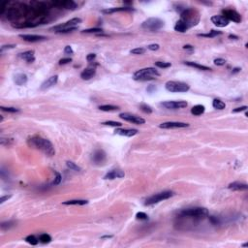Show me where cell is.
Here are the masks:
<instances>
[{"instance_id": "1", "label": "cell", "mask_w": 248, "mask_h": 248, "mask_svg": "<svg viewBox=\"0 0 248 248\" xmlns=\"http://www.w3.org/2000/svg\"><path fill=\"white\" fill-rule=\"evenodd\" d=\"M27 143L30 147H34L48 156H53L55 153L54 146L51 142L43 137H40V136H32L31 138L27 140Z\"/></svg>"}, {"instance_id": "2", "label": "cell", "mask_w": 248, "mask_h": 248, "mask_svg": "<svg viewBox=\"0 0 248 248\" xmlns=\"http://www.w3.org/2000/svg\"><path fill=\"white\" fill-rule=\"evenodd\" d=\"M180 21H182L185 25L191 28L192 26L197 25L200 22V14L195 9H184L180 13Z\"/></svg>"}, {"instance_id": "3", "label": "cell", "mask_w": 248, "mask_h": 248, "mask_svg": "<svg viewBox=\"0 0 248 248\" xmlns=\"http://www.w3.org/2000/svg\"><path fill=\"white\" fill-rule=\"evenodd\" d=\"M160 76V73L152 67L143 68L137 72H135L133 75V79L135 81L140 82H146V81H152Z\"/></svg>"}, {"instance_id": "4", "label": "cell", "mask_w": 248, "mask_h": 248, "mask_svg": "<svg viewBox=\"0 0 248 248\" xmlns=\"http://www.w3.org/2000/svg\"><path fill=\"white\" fill-rule=\"evenodd\" d=\"M82 22V19L79 18H74L66 22H63L62 25H58L53 26L51 30L57 33H69V32L77 30V25Z\"/></svg>"}, {"instance_id": "5", "label": "cell", "mask_w": 248, "mask_h": 248, "mask_svg": "<svg viewBox=\"0 0 248 248\" xmlns=\"http://www.w3.org/2000/svg\"><path fill=\"white\" fill-rule=\"evenodd\" d=\"M179 214L182 217L203 219L209 215V210L205 209V207H191V209H186L181 210Z\"/></svg>"}, {"instance_id": "6", "label": "cell", "mask_w": 248, "mask_h": 248, "mask_svg": "<svg viewBox=\"0 0 248 248\" xmlns=\"http://www.w3.org/2000/svg\"><path fill=\"white\" fill-rule=\"evenodd\" d=\"M165 87L168 91L174 93H182L187 92L190 89V86L187 83L183 82H177V81H169L166 82Z\"/></svg>"}, {"instance_id": "7", "label": "cell", "mask_w": 248, "mask_h": 248, "mask_svg": "<svg viewBox=\"0 0 248 248\" xmlns=\"http://www.w3.org/2000/svg\"><path fill=\"white\" fill-rule=\"evenodd\" d=\"M173 196H174L173 191H163V192H160V193H156L146 200L145 205L146 206H152V205H155V203H158L162 201L170 199L171 197H173Z\"/></svg>"}, {"instance_id": "8", "label": "cell", "mask_w": 248, "mask_h": 248, "mask_svg": "<svg viewBox=\"0 0 248 248\" xmlns=\"http://www.w3.org/2000/svg\"><path fill=\"white\" fill-rule=\"evenodd\" d=\"M163 26H164V22L158 18H149L142 23V27L143 29L151 32L158 31Z\"/></svg>"}, {"instance_id": "9", "label": "cell", "mask_w": 248, "mask_h": 248, "mask_svg": "<svg viewBox=\"0 0 248 248\" xmlns=\"http://www.w3.org/2000/svg\"><path fill=\"white\" fill-rule=\"evenodd\" d=\"M53 7L58 8V9H65V10H75L78 8L77 3L72 1V0H60V1H53L50 3Z\"/></svg>"}, {"instance_id": "10", "label": "cell", "mask_w": 248, "mask_h": 248, "mask_svg": "<svg viewBox=\"0 0 248 248\" xmlns=\"http://www.w3.org/2000/svg\"><path fill=\"white\" fill-rule=\"evenodd\" d=\"M119 117H120L121 119H123V120H125V121L134 123V124H138V125H142V124L146 123L145 118L140 117H138V115L132 114H129V113H122V114H119Z\"/></svg>"}, {"instance_id": "11", "label": "cell", "mask_w": 248, "mask_h": 248, "mask_svg": "<svg viewBox=\"0 0 248 248\" xmlns=\"http://www.w3.org/2000/svg\"><path fill=\"white\" fill-rule=\"evenodd\" d=\"M222 13H223V15H222L223 17L226 18L229 22L232 21L234 22H237V23L241 22V14H238L237 11L232 10V9H225L222 11Z\"/></svg>"}, {"instance_id": "12", "label": "cell", "mask_w": 248, "mask_h": 248, "mask_svg": "<svg viewBox=\"0 0 248 248\" xmlns=\"http://www.w3.org/2000/svg\"><path fill=\"white\" fill-rule=\"evenodd\" d=\"M186 101H167L161 103V106L168 110H177V109H183L187 107Z\"/></svg>"}, {"instance_id": "13", "label": "cell", "mask_w": 248, "mask_h": 248, "mask_svg": "<svg viewBox=\"0 0 248 248\" xmlns=\"http://www.w3.org/2000/svg\"><path fill=\"white\" fill-rule=\"evenodd\" d=\"M189 126V124L185 122H177V121H168L163 122L159 125L162 129H174V128H186Z\"/></svg>"}, {"instance_id": "14", "label": "cell", "mask_w": 248, "mask_h": 248, "mask_svg": "<svg viewBox=\"0 0 248 248\" xmlns=\"http://www.w3.org/2000/svg\"><path fill=\"white\" fill-rule=\"evenodd\" d=\"M106 153L102 149H96L92 154V161L96 165H101L106 161Z\"/></svg>"}, {"instance_id": "15", "label": "cell", "mask_w": 248, "mask_h": 248, "mask_svg": "<svg viewBox=\"0 0 248 248\" xmlns=\"http://www.w3.org/2000/svg\"><path fill=\"white\" fill-rule=\"evenodd\" d=\"M19 37L26 42L35 43V42H41L46 40L47 37L42 35H34V34H19Z\"/></svg>"}, {"instance_id": "16", "label": "cell", "mask_w": 248, "mask_h": 248, "mask_svg": "<svg viewBox=\"0 0 248 248\" xmlns=\"http://www.w3.org/2000/svg\"><path fill=\"white\" fill-rule=\"evenodd\" d=\"M211 22L212 23H214V25H216L217 27H225L229 25V21L224 18L222 15H216L211 17Z\"/></svg>"}, {"instance_id": "17", "label": "cell", "mask_w": 248, "mask_h": 248, "mask_svg": "<svg viewBox=\"0 0 248 248\" xmlns=\"http://www.w3.org/2000/svg\"><path fill=\"white\" fill-rule=\"evenodd\" d=\"M57 81H58V76H57V75L51 76L50 78H49L48 79H46V81L42 83V85H41V87H40V88H41L42 90H46V89H48V88H50V87L53 86L54 85H56Z\"/></svg>"}, {"instance_id": "18", "label": "cell", "mask_w": 248, "mask_h": 248, "mask_svg": "<svg viewBox=\"0 0 248 248\" xmlns=\"http://www.w3.org/2000/svg\"><path fill=\"white\" fill-rule=\"evenodd\" d=\"M228 188L231 190H234V191H246L248 189V185L246 183H243V182L235 181V182L230 183Z\"/></svg>"}, {"instance_id": "19", "label": "cell", "mask_w": 248, "mask_h": 248, "mask_svg": "<svg viewBox=\"0 0 248 248\" xmlns=\"http://www.w3.org/2000/svg\"><path fill=\"white\" fill-rule=\"evenodd\" d=\"M96 74V70L93 67H88L86 69L83 70L81 73V78L85 81H88V79H92Z\"/></svg>"}, {"instance_id": "20", "label": "cell", "mask_w": 248, "mask_h": 248, "mask_svg": "<svg viewBox=\"0 0 248 248\" xmlns=\"http://www.w3.org/2000/svg\"><path fill=\"white\" fill-rule=\"evenodd\" d=\"M124 175H125V174H124V172H122L121 170H113L104 177V179L121 178V177H124Z\"/></svg>"}, {"instance_id": "21", "label": "cell", "mask_w": 248, "mask_h": 248, "mask_svg": "<svg viewBox=\"0 0 248 248\" xmlns=\"http://www.w3.org/2000/svg\"><path fill=\"white\" fill-rule=\"evenodd\" d=\"M115 134L120 135V136H125V137H133V136L138 134L137 129H115Z\"/></svg>"}, {"instance_id": "22", "label": "cell", "mask_w": 248, "mask_h": 248, "mask_svg": "<svg viewBox=\"0 0 248 248\" xmlns=\"http://www.w3.org/2000/svg\"><path fill=\"white\" fill-rule=\"evenodd\" d=\"M134 11L132 7H117V8H109V9H105L102 12L104 14H113L117 13V12H131Z\"/></svg>"}, {"instance_id": "23", "label": "cell", "mask_w": 248, "mask_h": 248, "mask_svg": "<svg viewBox=\"0 0 248 248\" xmlns=\"http://www.w3.org/2000/svg\"><path fill=\"white\" fill-rule=\"evenodd\" d=\"M19 56L25 59L26 62L28 63H32L35 61V56H34V50H27L25 51V53H22L19 54Z\"/></svg>"}, {"instance_id": "24", "label": "cell", "mask_w": 248, "mask_h": 248, "mask_svg": "<svg viewBox=\"0 0 248 248\" xmlns=\"http://www.w3.org/2000/svg\"><path fill=\"white\" fill-rule=\"evenodd\" d=\"M14 81L16 82V85H23L27 82V76L25 74H17L15 76Z\"/></svg>"}, {"instance_id": "25", "label": "cell", "mask_w": 248, "mask_h": 248, "mask_svg": "<svg viewBox=\"0 0 248 248\" xmlns=\"http://www.w3.org/2000/svg\"><path fill=\"white\" fill-rule=\"evenodd\" d=\"M65 206H85L88 203V201L86 200H71V201H66L62 203Z\"/></svg>"}, {"instance_id": "26", "label": "cell", "mask_w": 248, "mask_h": 248, "mask_svg": "<svg viewBox=\"0 0 248 248\" xmlns=\"http://www.w3.org/2000/svg\"><path fill=\"white\" fill-rule=\"evenodd\" d=\"M185 65L189 66V67H193V68H196V69H199V70H202V71H209L211 70L209 67L207 66H205V65H201V64H199L197 62H191V61H186L184 62Z\"/></svg>"}, {"instance_id": "27", "label": "cell", "mask_w": 248, "mask_h": 248, "mask_svg": "<svg viewBox=\"0 0 248 248\" xmlns=\"http://www.w3.org/2000/svg\"><path fill=\"white\" fill-rule=\"evenodd\" d=\"M188 29H189V27H188L182 21H180V19L177 21L174 25V30L177 32H180V33H184V32H186Z\"/></svg>"}, {"instance_id": "28", "label": "cell", "mask_w": 248, "mask_h": 248, "mask_svg": "<svg viewBox=\"0 0 248 248\" xmlns=\"http://www.w3.org/2000/svg\"><path fill=\"white\" fill-rule=\"evenodd\" d=\"M205 110H206L205 106L196 105L191 109V114H194V115H197L198 117V115H201V114H203V113H205Z\"/></svg>"}, {"instance_id": "29", "label": "cell", "mask_w": 248, "mask_h": 248, "mask_svg": "<svg viewBox=\"0 0 248 248\" xmlns=\"http://www.w3.org/2000/svg\"><path fill=\"white\" fill-rule=\"evenodd\" d=\"M212 107L216 110H224L226 108L225 103L219 99H214L212 102Z\"/></svg>"}, {"instance_id": "30", "label": "cell", "mask_w": 248, "mask_h": 248, "mask_svg": "<svg viewBox=\"0 0 248 248\" xmlns=\"http://www.w3.org/2000/svg\"><path fill=\"white\" fill-rule=\"evenodd\" d=\"M99 110H101L103 111H113L119 110V108L117 106H114V105H103L99 107Z\"/></svg>"}, {"instance_id": "31", "label": "cell", "mask_w": 248, "mask_h": 248, "mask_svg": "<svg viewBox=\"0 0 248 248\" xmlns=\"http://www.w3.org/2000/svg\"><path fill=\"white\" fill-rule=\"evenodd\" d=\"M222 32L221 31H216V30H211L209 33H202L199 34L200 37H206V38H213L217 35H221Z\"/></svg>"}, {"instance_id": "32", "label": "cell", "mask_w": 248, "mask_h": 248, "mask_svg": "<svg viewBox=\"0 0 248 248\" xmlns=\"http://www.w3.org/2000/svg\"><path fill=\"white\" fill-rule=\"evenodd\" d=\"M25 241L27 243H29V244H31V245H37L38 242H39V238H37L33 235H28V237L25 238Z\"/></svg>"}, {"instance_id": "33", "label": "cell", "mask_w": 248, "mask_h": 248, "mask_svg": "<svg viewBox=\"0 0 248 248\" xmlns=\"http://www.w3.org/2000/svg\"><path fill=\"white\" fill-rule=\"evenodd\" d=\"M39 241L42 243H49L51 241V237L48 234H42L39 235Z\"/></svg>"}, {"instance_id": "34", "label": "cell", "mask_w": 248, "mask_h": 248, "mask_svg": "<svg viewBox=\"0 0 248 248\" xmlns=\"http://www.w3.org/2000/svg\"><path fill=\"white\" fill-rule=\"evenodd\" d=\"M66 165H67L68 168H69V169L73 170V171H76V172H81L82 171L81 167H79L78 165H76L75 163L71 162V161H67L66 162Z\"/></svg>"}, {"instance_id": "35", "label": "cell", "mask_w": 248, "mask_h": 248, "mask_svg": "<svg viewBox=\"0 0 248 248\" xmlns=\"http://www.w3.org/2000/svg\"><path fill=\"white\" fill-rule=\"evenodd\" d=\"M140 109H141L143 113H146V114H151L152 113V109H151V107L149 106V105H146V104H141V105H140Z\"/></svg>"}, {"instance_id": "36", "label": "cell", "mask_w": 248, "mask_h": 248, "mask_svg": "<svg viewBox=\"0 0 248 248\" xmlns=\"http://www.w3.org/2000/svg\"><path fill=\"white\" fill-rule=\"evenodd\" d=\"M14 225H15V222L14 221H7V222H3L2 224H1V229L2 230H9L10 228H12V227H14Z\"/></svg>"}, {"instance_id": "37", "label": "cell", "mask_w": 248, "mask_h": 248, "mask_svg": "<svg viewBox=\"0 0 248 248\" xmlns=\"http://www.w3.org/2000/svg\"><path fill=\"white\" fill-rule=\"evenodd\" d=\"M0 109L4 111H7V113H19V109H16V108H13V107H0Z\"/></svg>"}, {"instance_id": "38", "label": "cell", "mask_w": 248, "mask_h": 248, "mask_svg": "<svg viewBox=\"0 0 248 248\" xmlns=\"http://www.w3.org/2000/svg\"><path fill=\"white\" fill-rule=\"evenodd\" d=\"M103 125H107V126H113V127H120L122 124L120 122L117 121H105L102 122Z\"/></svg>"}, {"instance_id": "39", "label": "cell", "mask_w": 248, "mask_h": 248, "mask_svg": "<svg viewBox=\"0 0 248 248\" xmlns=\"http://www.w3.org/2000/svg\"><path fill=\"white\" fill-rule=\"evenodd\" d=\"M155 66L165 69V68L171 67V63H169V62H163V61H157V62H155Z\"/></svg>"}, {"instance_id": "40", "label": "cell", "mask_w": 248, "mask_h": 248, "mask_svg": "<svg viewBox=\"0 0 248 248\" xmlns=\"http://www.w3.org/2000/svg\"><path fill=\"white\" fill-rule=\"evenodd\" d=\"M146 53V50L143 49V48H136V49L132 50L130 51L131 54H143Z\"/></svg>"}, {"instance_id": "41", "label": "cell", "mask_w": 248, "mask_h": 248, "mask_svg": "<svg viewBox=\"0 0 248 248\" xmlns=\"http://www.w3.org/2000/svg\"><path fill=\"white\" fill-rule=\"evenodd\" d=\"M101 28H90V29H85L83 30V33H102Z\"/></svg>"}, {"instance_id": "42", "label": "cell", "mask_w": 248, "mask_h": 248, "mask_svg": "<svg viewBox=\"0 0 248 248\" xmlns=\"http://www.w3.org/2000/svg\"><path fill=\"white\" fill-rule=\"evenodd\" d=\"M0 142H1L2 146H10L12 143H13V140L12 139H5V138H1L0 139Z\"/></svg>"}, {"instance_id": "43", "label": "cell", "mask_w": 248, "mask_h": 248, "mask_svg": "<svg viewBox=\"0 0 248 248\" xmlns=\"http://www.w3.org/2000/svg\"><path fill=\"white\" fill-rule=\"evenodd\" d=\"M136 217H137V219H140V220H147V218H149L146 213L142 212V211H140V212L136 214Z\"/></svg>"}, {"instance_id": "44", "label": "cell", "mask_w": 248, "mask_h": 248, "mask_svg": "<svg viewBox=\"0 0 248 248\" xmlns=\"http://www.w3.org/2000/svg\"><path fill=\"white\" fill-rule=\"evenodd\" d=\"M214 64L215 65H218V66H223L226 64V60L223 58H216V59H214Z\"/></svg>"}, {"instance_id": "45", "label": "cell", "mask_w": 248, "mask_h": 248, "mask_svg": "<svg viewBox=\"0 0 248 248\" xmlns=\"http://www.w3.org/2000/svg\"><path fill=\"white\" fill-rule=\"evenodd\" d=\"M55 174H56V177H55V179L53 180V185H58L59 183L61 182L62 177H61V174H58V173H55Z\"/></svg>"}, {"instance_id": "46", "label": "cell", "mask_w": 248, "mask_h": 248, "mask_svg": "<svg viewBox=\"0 0 248 248\" xmlns=\"http://www.w3.org/2000/svg\"><path fill=\"white\" fill-rule=\"evenodd\" d=\"M159 48H160V46L158 45V44H151V45L147 46V49H149V50H152V51L158 50Z\"/></svg>"}, {"instance_id": "47", "label": "cell", "mask_w": 248, "mask_h": 248, "mask_svg": "<svg viewBox=\"0 0 248 248\" xmlns=\"http://www.w3.org/2000/svg\"><path fill=\"white\" fill-rule=\"evenodd\" d=\"M72 61V58L67 57V58H62L59 60V65H65V64H68Z\"/></svg>"}, {"instance_id": "48", "label": "cell", "mask_w": 248, "mask_h": 248, "mask_svg": "<svg viewBox=\"0 0 248 248\" xmlns=\"http://www.w3.org/2000/svg\"><path fill=\"white\" fill-rule=\"evenodd\" d=\"M247 110V106H242L241 108H237V109L233 110V113H241V111H244Z\"/></svg>"}, {"instance_id": "49", "label": "cell", "mask_w": 248, "mask_h": 248, "mask_svg": "<svg viewBox=\"0 0 248 248\" xmlns=\"http://www.w3.org/2000/svg\"><path fill=\"white\" fill-rule=\"evenodd\" d=\"M64 53H65L66 54H73L74 50H72V48L70 46H66L65 49H64Z\"/></svg>"}, {"instance_id": "50", "label": "cell", "mask_w": 248, "mask_h": 248, "mask_svg": "<svg viewBox=\"0 0 248 248\" xmlns=\"http://www.w3.org/2000/svg\"><path fill=\"white\" fill-rule=\"evenodd\" d=\"M95 58H96V54H95V53H89V54H87L86 60L89 61V62H91V61H93Z\"/></svg>"}, {"instance_id": "51", "label": "cell", "mask_w": 248, "mask_h": 248, "mask_svg": "<svg viewBox=\"0 0 248 248\" xmlns=\"http://www.w3.org/2000/svg\"><path fill=\"white\" fill-rule=\"evenodd\" d=\"M183 49H184V50H189L190 53H192V51H194V47H193V46H191V45H185L184 47H183Z\"/></svg>"}, {"instance_id": "52", "label": "cell", "mask_w": 248, "mask_h": 248, "mask_svg": "<svg viewBox=\"0 0 248 248\" xmlns=\"http://www.w3.org/2000/svg\"><path fill=\"white\" fill-rule=\"evenodd\" d=\"M209 220L211 221V223L214 224V225H216V224H218V219L217 217H214V216H209Z\"/></svg>"}, {"instance_id": "53", "label": "cell", "mask_w": 248, "mask_h": 248, "mask_svg": "<svg viewBox=\"0 0 248 248\" xmlns=\"http://www.w3.org/2000/svg\"><path fill=\"white\" fill-rule=\"evenodd\" d=\"M16 45H7V46H2L1 47V51H3L5 49H13V48H15Z\"/></svg>"}, {"instance_id": "54", "label": "cell", "mask_w": 248, "mask_h": 248, "mask_svg": "<svg viewBox=\"0 0 248 248\" xmlns=\"http://www.w3.org/2000/svg\"><path fill=\"white\" fill-rule=\"evenodd\" d=\"M10 198H11V196H10V195H9V196H8V195H7V196H3V197L0 198V203H3L4 202L6 201V200L10 199Z\"/></svg>"}, {"instance_id": "55", "label": "cell", "mask_w": 248, "mask_h": 248, "mask_svg": "<svg viewBox=\"0 0 248 248\" xmlns=\"http://www.w3.org/2000/svg\"><path fill=\"white\" fill-rule=\"evenodd\" d=\"M229 38L230 39H238V36H235V35H229Z\"/></svg>"}, {"instance_id": "56", "label": "cell", "mask_w": 248, "mask_h": 248, "mask_svg": "<svg viewBox=\"0 0 248 248\" xmlns=\"http://www.w3.org/2000/svg\"><path fill=\"white\" fill-rule=\"evenodd\" d=\"M113 238V235H105V237H102V238Z\"/></svg>"}, {"instance_id": "57", "label": "cell", "mask_w": 248, "mask_h": 248, "mask_svg": "<svg viewBox=\"0 0 248 248\" xmlns=\"http://www.w3.org/2000/svg\"><path fill=\"white\" fill-rule=\"evenodd\" d=\"M234 70L235 71H233V73H237V72H239V70L241 69H239V68H235V69H234Z\"/></svg>"}, {"instance_id": "58", "label": "cell", "mask_w": 248, "mask_h": 248, "mask_svg": "<svg viewBox=\"0 0 248 248\" xmlns=\"http://www.w3.org/2000/svg\"><path fill=\"white\" fill-rule=\"evenodd\" d=\"M247 246H248L247 243H244V244H242V247H247Z\"/></svg>"}]
</instances>
